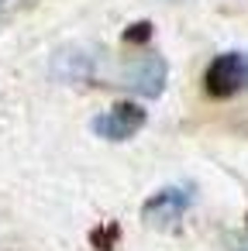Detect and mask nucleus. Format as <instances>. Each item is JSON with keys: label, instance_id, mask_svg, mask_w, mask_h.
<instances>
[{"label": "nucleus", "instance_id": "nucleus-1", "mask_svg": "<svg viewBox=\"0 0 248 251\" xmlns=\"http://www.w3.org/2000/svg\"><path fill=\"white\" fill-rule=\"evenodd\" d=\"M193 196H196V189H193L190 182L159 189L155 196L145 200V206H141V224H148L152 230H172V227L186 217V210L193 206Z\"/></svg>", "mask_w": 248, "mask_h": 251}, {"label": "nucleus", "instance_id": "nucleus-2", "mask_svg": "<svg viewBox=\"0 0 248 251\" xmlns=\"http://www.w3.org/2000/svg\"><path fill=\"white\" fill-rule=\"evenodd\" d=\"M203 90L217 100L238 97L248 90V52H224L203 73Z\"/></svg>", "mask_w": 248, "mask_h": 251}, {"label": "nucleus", "instance_id": "nucleus-3", "mask_svg": "<svg viewBox=\"0 0 248 251\" xmlns=\"http://www.w3.org/2000/svg\"><path fill=\"white\" fill-rule=\"evenodd\" d=\"M145 127V110L138 103H114L110 110L93 117V134L104 141H128Z\"/></svg>", "mask_w": 248, "mask_h": 251}, {"label": "nucleus", "instance_id": "nucleus-4", "mask_svg": "<svg viewBox=\"0 0 248 251\" xmlns=\"http://www.w3.org/2000/svg\"><path fill=\"white\" fill-rule=\"evenodd\" d=\"M165 76H169V66H165L162 55H141V59H135V62L128 66L124 83H128L135 93L155 100V97H162V90H165Z\"/></svg>", "mask_w": 248, "mask_h": 251}, {"label": "nucleus", "instance_id": "nucleus-5", "mask_svg": "<svg viewBox=\"0 0 248 251\" xmlns=\"http://www.w3.org/2000/svg\"><path fill=\"white\" fill-rule=\"evenodd\" d=\"M52 76L66 83H83L93 76V55L86 49H62L52 59Z\"/></svg>", "mask_w": 248, "mask_h": 251}, {"label": "nucleus", "instance_id": "nucleus-6", "mask_svg": "<svg viewBox=\"0 0 248 251\" xmlns=\"http://www.w3.org/2000/svg\"><path fill=\"white\" fill-rule=\"evenodd\" d=\"M241 251H248V237H245V244H241Z\"/></svg>", "mask_w": 248, "mask_h": 251}]
</instances>
